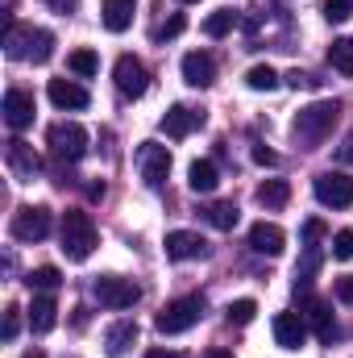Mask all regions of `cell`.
I'll return each mask as SVG.
<instances>
[{"label":"cell","mask_w":353,"mask_h":358,"mask_svg":"<svg viewBox=\"0 0 353 358\" xmlns=\"http://www.w3.org/2000/svg\"><path fill=\"white\" fill-rule=\"evenodd\" d=\"M333 259H341V263H350V259H353V234H350V229L333 234Z\"/></svg>","instance_id":"32"},{"label":"cell","mask_w":353,"mask_h":358,"mask_svg":"<svg viewBox=\"0 0 353 358\" xmlns=\"http://www.w3.org/2000/svg\"><path fill=\"white\" fill-rule=\"evenodd\" d=\"M46 96H50L54 108H88V100H91L88 88H80L75 80H50Z\"/></svg>","instance_id":"18"},{"label":"cell","mask_w":353,"mask_h":358,"mask_svg":"<svg viewBox=\"0 0 353 358\" xmlns=\"http://www.w3.org/2000/svg\"><path fill=\"white\" fill-rule=\"evenodd\" d=\"M91 296H96L104 308H133V304L142 300L137 283H133V279H121V275H100V279L91 283Z\"/></svg>","instance_id":"7"},{"label":"cell","mask_w":353,"mask_h":358,"mask_svg":"<svg viewBox=\"0 0 353 358\" xmlns=\"http://www.w3.org/2000/svg\"><path fill=\"white\" fill-rule=\"evenodd\" d=\"M208 221H212L216 229H233V225H237V204H229V200H225V204H212V208H208Z\"/></svg>","instance_id":"31"},{"label":"cell","mask_w":353,"mask_h":358,"mask_svg":"<svg viewBox=\"0 0 353 358\" xmlns=\"http://www.w3.org/2000/svg\"><path fill=\"white\" fill-rule=\"evenodd\" d=\"M163 250H167V259H175V263H191V259H204V255H208V242H204L200 234H191V229H175V234H167Z\"/></svg>","instance_id":"12"},{"label":"cell","mask_w":353,"mask_h":358,"mask_svg":"<svg viewBox=\"0 0 353 358\" xmlns=\"http://www.w3.org/2000/svg\"><path fill=\"white\" fill-rule=\"evenodd\" d=\"M137 171H142L146 187H163L167 176H171V150L158 146V142H142L137 146Z\"/></svg>","instance_id":"10"},{"label":"cell","mask_w":353,"mask_h":358,"mask_svg":"<svg viewBox=\"0 0 353 358\" xmlns=\"http://www.w3.org/2000/svg\"><path fill=\"white\" fill-rule=\"evenodd\" d=\"M329 63L341 71V76H353V38H337L329 46Z\"/></svg>","instance_id":"26"},{"label":"cell","mask_w":353,"mask_h":358,"mask_svg":"<svg viewBox=\"0 0 353 358\" xmlns=\"http://www.w3.org/2000/svg\"><path fill=\"white\" fill-rule=\"evenodd\" d=\"M133 342H137V321H117V325H108V334H104V350L112 358H121Z\"/></svg>","instance_id":"22"},{"label":"cell","mask_w":353,"mask_h":358,"mask_svg":"<svg viewBox=\"0 0 353 358\" xmlns=\"http://www.w3.org/2000/svg\"><path fill=\"white\" fill-rule=\"evenodd\" d=\"M195 125H204V113H191L187 104H171V108H167V117H163L167 138H187Z\"/></svg>","instance_id":"19"},{"label":"cell","mask_w":353,"mask_h":358,"mask_svg":"<svg viewBox=\"0 0 353 358\" xmlns=\"http://www.w3.org/2000/svg\"><path fill=\"white\" fill-rule=\"evenodd\" d=\"M104 29L108 34H125L133 25V13H137V0H104Z\"/></svg>","instance_id":"21"},{"label":"cell","mask_w":353,"mask_h":358,"mask_svg":"<svg viewBox=\"0 0 353 358\" xmlns=\"http://www.w3.org/2000/svg\"><path fill=\"white\" fill-rule=\"evenodd\" d=\"M225 317H229V325H250V321L258 317V304H254V300H233V304L225 308Z\"/></svg>","instance_id":"29"},{"label":"cell","mask_w":353,"mask_h":358,"mask_svg":"<svg viewBox=\"0 0 353 358\" xmlns=\"http://www.w3.org/2000/svg\"><path fill=\"white\" fill-rule=\"evenodd\" d=\"M4 159H8V171L21 179V183H29V179L38 176V167H42L38 150H33L29 142H21V138H13V142L4 146Z\"/></svg>","instance_id":"13"},{"label":"cell","mask_w":353,"mask_h":358,"mask_svg":"<svg viewBox=\"0 0 353 358\" xmlns=\"http://www.w3.org/2000/svg\"><path fill=\"white\" fill-rule=\"evenodd\" d=\"M312 192L324 208H350L353 204V179L345 171H320L312 179Z\"/></svg>","instance_id":"9"},{"label":"cell","mask_w":353,"mask_h":358,"mask_svg":"<svg viewBox=\"0 0 353 358\" xmlns=\"http://www.w3.org/2000/svg\"><path fill=\"white\" fill-rule=\"evenodd\" d=\"M46 146H50V155L59 163H80L88 155V129L80 121H59V125H50Z\"/></svg>","instance_id":"4"},{"label":"cell","mask_w":353,"mask_h":358,"mask_svg":"<svg viewBox=\"0 0 353 358\" xmlns=\"http://www.w3.org/2000/svg\"><path fill=\"white\" fill-rule=\"evenodd\" d=\"M204 317V300L200 296H179V300H171L163 313H158V334H183V329H191L195 321Z\"/></svg>","instance_id":"6"},{"label":"cell","mask_w":353,"mask_h":358,"mask_svg":"<svg viewBox=\"0 0 353 358\" xmlns=\"http://www.w3.org/2000/svg\"><path fill=\"white\" fill-rule=\"evenodd\" d=\"M216 183H220V171H216L212 159H195V163H191V171H187V187H191V192L208 196V192H216Z\"/></svg>","instance_id":"23"},{"label":"cell","mask_w":353,"mask_h":358,"mask_svg":"<svg viewBox=\"0 0 353 358\" xmlns=\"http://www.w3.org/2000/svg\"><path fill=\"white\" fill-rule=\"evenodd\" d=\"M21 358H46V355H42V350H25Z\"/></svg>","instance_id":"43"},{"label":"cell","mask_w":353,"mask_h":358,"mask_svg":"<svg viewBox=\"0 0 353 358\" xmlns=\"http://www.w3.org/2000/svg\"><path fill=\"white\" fill-rule=\"evenodd\" d=\"M96 246H100L96 221H91L84 208H67V213H63V255H67L71 263H84V259H91Z\"/></svg>","instance_id":"3"},{"label":"cell","mask_w":353,"mask_h":358,"mask_svg":"<svg viewBox=\"0 0 353 358\" xmlns=\"http://www.w3.org/2000/svg\"><path fill=\"white\" fill-rule=\"evenodd\" d=\"M324 17H329V21H350L353 0H324Z\"/></svg>","instance_id":"33"},{"label":"cell","mask_w":353,"mask_h":358,"mask_svg":"<svg viewBox=\"0 0 353 358\" xmlns=\"http://www.w3.org/2000/svg\"><path fill=\"white\" fill-rule=\"evenodd\" d=\"M337 121H341V104H337V100H316V104H308V108L295 113L291 134H295L303 146H320V142L337 129Z\"/></svg>","instance_id":"1"},{"label":"cell","mask_w":353,"mask_h":358,"mask_svg":"<svg viewBox=\"0 0 353 358\" xmlns=\"http://www.w3.org/2000/svg\"><path fill=\"white\" fill-rule=\"evenodd\" d=\"M17 329H21V308H17V304H8V313H4V329H0V338H4V342H13V338H17Z\"/></svg>","instance_id":"35"},{"label":"cell","mask_w":353,"mask_h":358,"mask_svg":"<svg viewBox=\"0 0 353 358\" xmlns=\"http://www.w3.org/2000/svg\"><path fill=\"white\" fill-rule=\"evenodd\" d=\"M320 238H324V225H320V221H308V225H303V242H308V246H316Z\"/></svg>","instance_id":"37"},{"label":"cell","mask_w":353,"mask_h":358,"mask_svg":"<svg viewBox=\"0 0 353 358\" xmlns=\"http://www.w3.org/2000/svg\"><path fill=\"white\" fill-rule=\"evenodd\" d=\"M250 246H254L258 255H270V259H278V255L287 250V234H283L274 221H258V225L250 229Z\"/></svg>","instance_id":"17"},{"label":"cell","mask_w":353,"mask_h":358,"mask_svg":"<svg viewBox=\"0 0 353 358\" xmlns=\"http://www.w3.org/2000/svg\"><path fill=\"white\" fill-rule=\"evenodd\" d=\"M54 321H59V304H54V296L38 292L33 304H29V329H33V334H50Z\"/></svg>","instance_id":"20"},{"label":"cell","mask_w":353,"mask_h":358,"mask_svg":"<svg viewBox=\"0 0 353 358\" xmlns=\"http://www.w3.org/2000/svg\"><path fill=\"white\" fill-rule=\"evenodd\" d=\"M46 8H50V13H63V17H67V13H75V8H80V0H46Z\"/></svg>","instance_id":"38"},{"label":"cell","mask_w":353,"mask_h":358,"mask_svg":"<svg viewBox=\"0 0 353 358\" xmlns=\"http://www.w3.org/2000/svg\"><path fill=\"white\" fill-rule=\"evenodd\" d=\"M4 125L13 129V134H21V129H29L33 125V96L21 88H8L4 92Z\"/></svg>","instance_id":"11"},{"label":"cell","mask_w":353,"mask_h":358,"mask_svg":"<svg viewBox=\"0 0 353 358\" xmlns=\"http://www.w3.org/2000/svg\"><path fill=\"white\" fill-rule=\"evenodd\" d=\"M233 25H237V13H233V8H216V13L204 21V34H208V38H225V34H233Z\"/></svg>","instance_id":"27"},{"label":"cell","mask_w":353,"mask_h":358,"mask_svg":"<svg viewBox=\"0 0 353 358\" xmlns=\"http://www.w3.org/2000/svg\"><path fill=\"white\" fill-rule=\"evenodd\" d=\"M204 358H233V350H220V346H216V350H208Z\"/></svg>","instance_id":"42"},{"label":"cell","mask_w":353,"mask_h":358,"mask_svg":"<svg viewBox=\"0 0 353 358\" xmlns=\"http://www.w3.org/2000/svg\"><path fill=\"white\" fill-rule=\"evenodd\" d=\"M4 55L8 59H29V63H46L54 55V34L8 21V29H4Z\"/></svg>","instance_id":"2"},{"label":"cell","mask_w":353,"mask_h":358,"mask_svg":"<svg viewBox=\"0 0 353 358\" xmlns=\"http://www.w3.org/2000/svg\"><path fill=\"white\" fill-rule=\"evenodd\" d=\"M183 80H187L191 88H212V84H216V59H212L208 50L183 55Z\"/></svg>","instance_id":"15"},{"label":"cell","mask_w":353,"mask_h":358,"mask_svg":"<svg viewBox=\"0 0 353 358\" xmlns=\"http://www.w3.org/2000/svg\"><path fill=\"white\" fill-rule=\"evenodd\" d=\"M67 67H71L75 76H84V80H88V76L100 71V59H96V50H75V55L67 59Z\"/></svg>","instance_id":"30"},{"label":"cell","mask_w":353,"mask_h":358,"mask_svg":"<svg viewBox=\"0 0 353 358\" xmlns=\"http://www.w3.org/2000/svg\"><path fill=\"white\" fill-rule=\"evenodd\" d=\"M303 321H308V329H312L324 346H333V342L341 338V329H337V321H333V313H329L324 300H303Z\"/></svg>","instance_id":"14"},{"label":"cell","mask_w":353,"mask_h":358,"mask_svg":"<svg viewBox=\"0 0 353 358\" xmlns=\"http://www.w3.org/2000/svg\"><path fill=\"white\" fill-rule=\"evenodd\" d=\"M337 300L341 304H353V275H341L337 279Z\"/></svg>","instance_id":"36"},{"label":"cell","mask_w":353,"mask_h":358,"mask_svg":"<svg viewBox=\"0 0 353 358\" xmlns=\"http://www.w3.org/2000/svg\"><path fill=\"white\" fill-rule=\"evenodd\" d=\"M112 80H117V92H121L125 100H142L146 88H150V71H146V63L133 59V55H121V59H117Z\"/></svg>","instance_id":"8"},{"label":"cell","mask_w":353,"mask_h":358,"mask_svg":"<svg viewBox=\"0 0 353 358\" xmlns=\"http://www.w3.org/2000/svg\"><path fill=\"white\" fill-rule=\"evenodd\" d=\"M146 358H183V355H175V350H150Z\"/></svg>","instance_id":"41"},{"label":"cell","mask_w":353,"mask_h":358,"mask_svg":"<svg viewBox=\"0 0 353 358\" xmlns=\"http://www.w3.org/2000/svg\"><path fill=\"white\" fill-rule=\"evenodd\" d=\"M337 159H341V163H350V167H353V138H345V142H341V150H337Z\"/></svg>","instance_id":"40"},{"label":"cell","mask_w":353,"mask_h":358,"mask_svg":"<svg viewBox=\"0 0 353 358\" xmlns=\"http://www.w3.org/2000/svg\"><path fill=\"white\" fill-rule=\"evenodd\" d=\"M183 29H187V17H183V13H175L167 25H158V29H154V38H158V42H167V38H179Z\"/></svg>","instance_id":"34"},{"label":"cell","mask_w":353,"mask_h":358,"mask_svg":"<svg viewBox=\"0 0 353 358\" xmlns=\"http://www.w3.org/2000/svg\"><path fill=\"white\" fill-rule=\"evenodd\" d=\"M274 342H278L283 350H299V346L308 342V321H303L299 313H278V317H274Z\"/></svg>","instance_id":"16"},{"label":"cell","mask_w":353,"mask_h":358,"mask_svg":"<svg viewBox=\"0 0 353 358\" xmlns=\"http://www.w3.org/2000/svg\"><path fill=\"white\" fill-rule=\"evenodd\" d=\"M254 163H262V167H274V163H278V155H274V150H266V146H254Z\"/></svg>","instance_id":"39"},{"label":"cell","mask_w":353,"mask_h":358,"mask_svg":"<svg viewBox=\"0 0 353 358\" xmlns=\"http://www.w3.org/2000/svg\"><path fill=\"white\" fill-rule=\"evenodd\" d=\"M8 234H13L17 242H25V246L42 242V238L50 234V208H46V204H25V208H17Z\"/></svg>","instance_id":"5"},{"label":"cell","mask_w":353,"mask_h":358,"mask_svg":"<svg viewBox=\"0 0 353 358\" xmlns=\"http://www.w3.org/2000/svg\"><path fill=\"white\" fill-rule=\"evenodd\" d=\"M179 4H200V0H179Z\"/></svg>","instance_id":"44"},{"label":"cell","mask_w":353,"mask_h":358,"mask_svg":"<svg viewBox=\"0 0 353 358\" xmlns=\"http://www.w3.org/2000/svg\"><path fill=\"white\" fill-rule=\"evenodd\" d=\"M291 200V183L287 179H266L262 187H258V204L262 208H283Z\"/></svg>","instance_id":"24"},{"label":"cell","mask_w":353,"mask_h":358,"mask_svg":"<svg viewBox=\"0 0 353 358\" xmlns=\"http://www.w3.org/2000/svg\"><path fill=\"white\" fill-rule=\"evenodd\" d=\"M25 283H29V292H59L63 287V275H59V267H38V271H29L25 275Z\"/></svg>","instance_id":"25"},{"label":"cell","mask_w":353,"mask_h":358,"mask_svg":"<svg viewBox=\"0 0 353 358\" xmlns=\"http://www.w3.org/2000/svg\"><path fill=\"white\" fill-rule=\"evenodd\" d=\"M246 84L254 92H274L278 88V71H274V67H250V71H246Z\"/></svg>","instance_id":"28"}]
</instances>
